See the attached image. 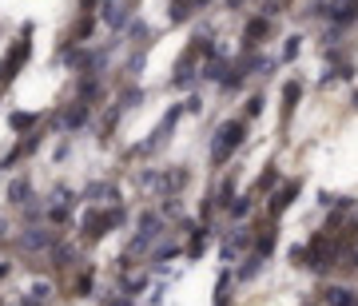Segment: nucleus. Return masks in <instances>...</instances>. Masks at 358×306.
I'll return each instance as SVG.
<instances>
[{
	"mask_svg": "<svg viewBox=\"0 0 358 306\" xmlns=\"http://www.w3.org/2000/svg\"><path fill=\"white\" fill-rule=\"evenodd\" d=\"M247 140V119H227L223 128L215 131V144H211V163L223 167V163L235 155V147H243Z\"/></svg>",
	"mask_w": 358,
	"mask_h": 306,
	"instance_id": "1",
	"label": "nucleus"
},
{
	"mask_svg": "<svg viewBox=\"0 0 358 306\" xmlns=\"http://www.w3.org/2000/svg\"><path fill=\"white\" fill-rule=\"evenodd\" d=\"M115 227V215H112V207H88L80 215V235L88 242H96V239H104L108 231Z\"/></svg>",
	"mask_w": 358,
	"mask_h": 306,
	"instance_id": "2",
	"label": "nucleus"
},
{
	"mask_svg": "<svg viewBox=\"0 0 358 306\" xmlns=\"http://www.w3.org/2000/svg\"><path fill=\"white\" fill-rule=\"evenodd\" d=\"M183 112H187L183 104H171V108H167V115L160 119V128L151 131V140H144V144L135 147V155H151V151H156V147H160L163 140L171 135V131H176V124H179V115H183Z\"/></svg>",
	"mask_w": 358,
	"mask_h": 306,
	"instance_id": "3",
	"label": "nucleus"
},
{
	"mask_svg": "<svg viewBox=\"0 0 358 306\" xmlns=\"http://www.w3.org/2000/svg\"><path fill=\"white\" fill-rule=\"evenodd\" d=\"M60 242V235L56 231H48V227H40V223H32V227H24V235H20V251H52Z\"/></svg>",
	"mask_w": 358,
	"mask_h": 306,
	"instance_id": "4",
	"label": "nucleus"
},
{
	"mask_svg": "<svg viewBox=\"0 0 358 306\" xmlns=\"http://www.w3.org/2000/svg\"><path fill=\"white\" fill-rule=\"evenodd\" d=\"M88 119H92V104H84V99L76 96V99H72V104L64 108V112H60V119H56V124H60L64 131H76V128H84Z\"/></svg>",
	"mask_w": 358,
	"mask_h": 306,
	"instance_id": "5",
	"label": "nucleus"
},
{
	"mask_svg": "<svg viewBox=\"0 0 358 306\" xmlns=\"http://www.w3.org/2000/svg\"><path fill=\"white\" fill-rule=\"evenodd\" d=\"M80 199H88L92 207H112V203H120V191H115V183H88Z\"/></svg>",
	"mask_w": 358,
	"mask_h": 306,
	"instance_id": "6",
	"label": "nucleus"
},
{
	"mask_svg": "<svg viewBox=\"0 0 358 306\" xmlns=\"http://www.w3.org/2000/svg\"><path fill=\"white\" fill-rule=\"evenodd\" d=\"M187 187V171L183 167H176V171H160V191L163 195H179Z\"/></svg>",
	"mask_w": 358,
	"mask_h": 306,
	"instance_id": "7",
	"label": "nucleus"
},
{
	"mask_svg": "<svg viewBox=\"0 0 358 306\" xmlns=\"http://www.w3.org/2000/svg\"><path fill=\"white\" fill-rule=\"evenodd\" d=\"M8 203H12V207H28V203H32V183H28V179H12V183H8Z\"/></svg>",
	"mask_w": 358,
	"mask_h": 306,
	"instance_id": "8",
	"label": "nucleus"
},
{
	"mask_svg": "<svg viewBox=\"0 0 358 306\" xmlns=\"http://www.w3.org/2000/svg\"><path fill=\"white\" fill-rule=\"evenodd\" d=\"M323 303L326 306H358V298H355V290H350V287H326L323 290Z\"/></svg>",
	"mask_w": 358,
	"mask_h": 306,
	"instance_id": "9",
	"label": "nucleus"
},
{
	"mask_svg": "<svg viewBox=\"0 0 358 306\" xmlns=\"http://www.w3.org/2000/svg\"><path fill=\"white\" fill-rule=\"evenodd\" d=\"M294 195H299V183H287V187H283V191H279L275 199H271V219H279L283 211L291 207V199H294Z\"/></svg>",
	"mask_w": 358,
	"mask_h": 306,
	"instance_id": "10",
	"label": "nucleus"
},
{
	"mask_svg": "<svg viewBox=\"0 0 358 306\" xmlns=\"http://www.w3.org/2000/svg\"><path fill=\"white\" fill-rule=\"evenodd\" d=\"M100 92H104L100 76H84V80H80V88H76V96H80L84 104H96V99H100Z\"/></svg>",
	"mask_w": 358,
	"mask_h": 306,
	"instance_id": "11",
	"label": "nucleus"
},
{
	"mask_svg": "<svg viewBox=\"0 0 358 306\" xmlns=\"http://www.w3.org/2000/svg\"><path fill=\"white\" fill-rule=\"evenodd\" d=\"M207 242H211V227H191V242H187V255L199 258Z\"/></svg>",
	"mask_w": 358,
	"mask_h": 306,
	"instance_id": "12",
	"label": "nucleus"
},
{
	"mask_svg": "<svg viewBox=\"0 0 358 306\" xmlns=\"http://www.w3.org/2000/svg\"><path fill=\"white\" fill-rule=\"evenodd\" d=\"M303 99V84L299 80H291L287 88H283V119H291V112H294V104Z\"/></svg>",
	"mask_w": 358,
	"mask_h": 306,
	"instance_id": "13",
	"label": "nucleus"
},
{
	"mask_svg": "<svg viewBox=\"0 0 358 306\" xmlns=\"http://www.w3.org/2000/svg\"><path fill=\"white\" fill-rule=\"evenodd\" d=\"M40 124V112H12L8 115V128L12 131H32Z\"/></svg>",
	"mask_w": 358,
	"mask_h": 306,
	"instance_id": "14",
	"label": "nucleus"
},
{
	"mask_svg": "<svg viewBox=\"0 0 358 306\" xmlns=\"http://www.w3.org/2000/svg\"><path fill=\"white\" fill-rule=\"evenodd\" d=\"M191 4H203V0H171V8H167V20H171V24H183V20L191 17Z\"/></svg>",
	"mask_w": 358,
	"mask_h": 306,
	"instance_id": "15",
	"label": "nucleus"
},
{
	"mask_svg": "<svg viewBox=\"0 0 358 306\" xmlns=\"http://www.w3.org/2000/svg\"><path fill=\"white\" fill-rule=\"evenodd\" d=\"M275 239H279V235H275V227H263L259 235H255V251H259V255L267 258L271 251H275Z\"/></svg>",
	"mask_w": 358,
	"mask_h": 306,
	"instance_id": "16",
	"label": "nucleus"
},
{
	"mask_svg": "<svg viewBox=\"0 0 358 306\" xmlns=\"http://www.w3.org/2000/svg\"><path fill=\"white\" fill-rule=\"evenodd\" d=\"M259 271H263V255L255 251V255H247V258H243V267L235 271V278H243V283H247V278H255Z\"/></svg>",
	"mask_w": 358,
	"mask_h": 306,
	"instance_id": "17",
	"label": "nucleus"
},
{
	"mask_svg": "<svg viewBox=\"0 0 358 306\" xmlns=\"http://www.w3.org/2000/svg\"><path fill=\"white\" fill-rule=\"evenodd\" d=\"M199 76H203V80L223 84V80H227V64H223V60H211V64H203V68H199Z\"/></svg>",
	"mask_w": 358,
	"mask_h": 306,
	"instance_id": "18",
	"label": "nucleus"
},
{
	"mask_svg": "<svg viewBox=\"0 0 358 306\" xmlns=\"http://www.w3.org/2000/svg\"><path fill=\"white\" fill-rule=\"evenodd\" d=\"M263 36H267V20H251V24H247V32H243V44H247V48H255Z\"/></svg>",
	"mask_w": 358,
	"mask_h": 306,
	"instance_id": "19",
	"label": "nucleus"
},
{
	"mask_svg": "<svg viewBox=\"0 0 358 306\" xmlns=\"http://www.w3.org/2000/svg\"><path fill=\"white\" fill-rule=\"evenodd\" d=\"M48 294H52V287H48V283H36V287L28 290L24 306H48Z\"/></svg>",
	"mask_w": 358,
	"mask_h": 306,
	"instance_id": "20",
	"label": "nucleus"
},
{
	"mask_svg": "<svg viewBox=\"0 0 358 306\" xmlns=\"http://www.w3.org/2000/svg\"><path fill=\"white\" fill-rule=\"evenodd\" d=\"M68 219H72V203H48V223L64 227Z\"/></svg>",
	"mask_w": 358,
	"mask_h": 306,
	"instance_id": "21",
	"label": "nucleus"
},
{
	"mask_svg": "<svg viewBox=\"0 0 358 306\" xmlns=\"http://www.w3.org/2000/svg\"><path fill=\"white\" fill-rule=\"evenodd\" d=\"M72 294H76V298H88V294H92V271H88V267L76 274V283H72Z\"/></svg>",
	"mask_w": 358,
	"mask_h": 306,
	"instance_id": "22",
	"label": "nucleus"
},
{
	"mask_svg": "<svg viewBox=\"0 0 358 306\" xmlns=\"http://www.w3.org/2000/svg\"><path fill=\"white\" fill-rule=\"evenodd\" d=\"M88 36H92V17H88V12H84V17H80V24H76V28H72V32H68V40H72V44H84V40H88Z\"/></svg>",
	"mask_w": 358,
	"mask_h": 306,
	"instance_id": "23",
	"label": "nucleus"
},
{
	"mask_svg": "<svg viewBox=\"0 0 358 306\" xmlns=\"http://www.w3.org/2000/svg\"><path fill=\"white\" fill-rule=\"evenodd\" d=\"M227 215H231V219H247V215H251V195H239V199H231Z\"/></svg>",
	"mask_w": 358,
	"mask_h": 306,
	"instance_id": "24",
	"label": "nucleus"
},
{
	"mask_svg": "<svg viewBox=\"0 0 358 306\" xmlns=\"http://www.w3.org/2000/svg\"><path fill=\"white\" fill-rule=\"evenodd\" d=\"M231 199H235V183H231V179H223V183H219V191H215V203L227 211V207H231Z\"/></svg>",
	"mask_w": 358,
	"mask_h": 306,
	"instance_id": "25",
	"label": "nucleus"
},
{
	"mask_svg": "<svg viewBox=\"0 0 358 306\" xmlns=\"http://www.w3.org/2000/svg\"><path fill=\"white\" fill-rule=\"evenodd\" d=\"M355 4H358V0H339V4H335V12H330V17L339 20V24H346V20L355 17Z\"/></svg>",
	"mask_w": 358,
	"mask_h": 306,
	"instance_id": "26",
	"label": "nucleus"
},
{
	"mask_svg": "<svg viewBox=\"0 0 358 306\" xmlns=\"http://www.w3.org/2000/svg\"><path fill=\"white\" fill-rule=\"evenodd\" d=\"M227 290H231V271L219 274V287H215V306H227Z\"/></svg>",
	"mask_w": 358,
	"mask_h": 306,
	"instance_id": "27",
	"label": "nucleus"
},
{
	"mask_svg": "<svg viewBox=\"0 0 358 306\" xmlns=\"http://www.w3.org/2000/svg\"><path fill=\"white\" fill-rule=\"evenodd\" d=\"M135 104H144V88H128V92H120V108H135Z\"/></svg>",
	"mask_w": 358,
	"mask_h": 306,
	"instance_id": "28",
	"label": "nucleus"
},
{
	"mask_svg": "<svg viewBox=\"0 0 358 306\" xmlns=\"http://www.w3.org/2000/svg\"><path fill=\"white\" fill-rule=\"evenodd\" d=\"M124 274H128V271H124ZM144 287H147L144 274H128V278H124V294H140Z\"/></svg>",
	"mask_w": 358,
	"mask_h": 306,
	"instance_id": "29",
	"label": "nucleus"
},
{
	"mask_svg": "<svg viewBox=\"0 0 358 306\" xmlns=\"http://www.w3.org/2000/svg\"><path fill=\"white\" fill-rule=\"evenodd\" d=\"M176 255H179V242H163L160 251H156V258H160V262H163V258H176Z\"/></svg>",
	"mask_w": 358,
	"mask_h": 306,
	"instance_id": "30",
	"label": "nucleus"
},
{
	"mask_svg": "<svg viewBox=\"0 0 358 306\" xmlns=\"http://www.w3.org/2000/svg\"><path fill=\"white\" fill-rule=\"evenodd\" d=\"M100 306H131V294H108Z\"/></svg>",
	"mask_w": 358,
	"mask_h": 306,
	"instance_id": "31",
	"label": "nucleus"
},
{
	"mask_svg": "<svg viewBox=\"0 0 358 306\" xmlns=\"http://www.w3.org/2000/svg\"><path fill=\"white\" fill-rule=\"evenodd\" d=\"M279 183V171H263V179H259V187L255 191H267V187H275Z\"/></svg>",
	"mask_w": 358,
	"mask_h": 306,
	"instance_id": "32",
	"label": "nucleus"
},
{
	"mask_svg": "<svg viewBox=\"0 0 358 306\" xmlns=\"http://www.w3.org/2000/svg\"><path fill=\"white\" fill-rule=\"evenodd\" d=\"M263 112V96H251L247 99V115H259Z\"/></svg>",
	"mask_w": 358,
	"mask_h": 306,
	"instance_id": "33",
	"label": "nucleus"
},
{
	"mask_svg": "<svg viewBox=\"0 0 358 306\" xmlns=\"http://www.w3.org/2000/svg\"><path fill=\"white\" fill-rule=\"evenodd\" d=\"M8 274H12V267H8V262H4V258H0V283H4V278H8Z\"/></svg>",
	"mask_w": 358,
	"mask_h": 306,
	"instance_id": "34",
	"label": "nucleus"
},
{
	"mask_svg": "<svg viewBox=\"0 0 358 306\" xmlns=\"http://www.w3.org/2000/svg\"><path fill=\"white\" fill-rule=\"evenodd\" d=\"M4 235H8V223H4V219H0V239H4Z\"/></svg>",
	"mask_w": 358,
	"mask_h": 306,
	"instance_id": "35",
	"label": "nucleus"
},
{
	"mask_svg": "<svg viewBox=\"0 0 358 306\" xmlns=\"http://www.w3.org/2000/svg\"><path fill=\"white\" fill-rule=\"evenodd\" d=\"M355 108H358V92H355Z\"/></svg>",
	"mask_w": 358,
	"mask_h": 306,
	"instance_id": "36",
	"label": "nucleus"
}]
</instances>
